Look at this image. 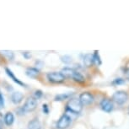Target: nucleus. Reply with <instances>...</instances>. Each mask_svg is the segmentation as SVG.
I'll return each instance as SVG.
<instances>
[{"mask_svg": "<svg viewBox=\"0 0 129 129\" xmlns=\"http://www.w3.org/2000/svg\"><path fill=\"white\" fill-rule=\"evenodd\" d=\"M4 106V97L2 94V92L0 91V107Z\"/></svg>", "mask_w": 129, "mask_h": 129, "instance_id": "22", "label": "nucleus"}, {"mask_svg": "<svg viewBox=\"0 0 129 129\" xmlns=\"http://www.w3.org/2000/svg\"><path fill=\"white\" fill-rule=\"evenodd\" d=\"M72 78L74 79V81H76L78 83H80V84H82V83H84V81H85L84 77L83 76V75L80 74V73L76 72V71L74 72V75H73Z\"/></svg>", "mask_w": 129, "mask_h": 129, "instance_id": "14", "label": "nucleus"}, {"mask_svg": "<svg viewBox=\"0 0 129 129\" xmlns=\"http://www.w3.org/2000/svg\"><path fill=\"white\" fill-rule=\"evenodd\" d=\"M71 95L70 94H58L55 97V101H63V100H66L68 98H69V96Z\"/></svg>", "mask_w": 129, "mask_h": 129, "instance_id": "17", "label": "nucleus"}, {"mask_svg": "<svg viewBox=\"0 0 129 129\" xmlns=\"http://www.w3.org/2000/svg\"><path fill=\"white\" fill-rule=\"evenodd\" d=\"M79 100L81 102V104L84 106H89L94 101L93 95L89 93V92H83V93L79 95Z\"/></svg>", "mask_w": 129, "mask_h": 129, "instance_id": "6", "label": "nucleus"}, {"mask_svg": "<svg viewBox=\"0 0 129 129\" xmlns=\"http://www.w3.org/2000/svg\"><path fill=\"white\" fill-rule=\"evenodd\" d=\"M39 74V69L36 68H29L26 69V75L30 78H36Z\"/></svg>", "mask_w": 129, "mask_h": 129, "instance_id": "12", "label": "nucleus"}, {"mask_svg": "<svg viewBox=\"0 0 129 129\" xmlns=\"http://www.w3.org/2000/svg\"><path fill=\"white\" fill-rule=\"evenodd\" d=\"M5 72H6V74H7V75L10 78V79H13V81L14 82V83H16L17 84H19V85H20V86H23V87H25V84H24L23 82H21L20 80H19L18 78H16L15 77V75L14 74V73L11 71L10 69H8V68H6L5 69Z\"/></svg>", "mask_w": 129, "mask_h": 129, "instance_id": "9", "label": "nucleus"}, {"mask_svg": "<svg viewBox=\"0 0 129 129\" xmlns=\"http://www.w3.org/2000/svg\"><path fill=\"white\" fill-rule=\"evenodd\" d=\"M93 58H94V63L96 65H101V57H100V55L98 52H94V53L93 54Z\"/></svg>", "mask_w": 129, "mask_h": 129, "instance_id": "16", "label": "nucleus"}, {"mask_svg": "<svg viewBox=\"0 0 129 129\" xmlns=\"http://www.w3.org/2000/svg\"><path fill=\"white\" fill-rule=\"evenodd\" d=\"M127 98H128L127 93L122 90L116 91L112 95V100L118 105H123L127 101Z\"/></svg>", "mask_w": 129, "mask_h": 129, "instance_id": "4", "label": "nucleus"}, {"mask_svg": "<svg viewBox=\"0 0 129 129\" xmlns=\"http://www.w3.org/2000/svg\"><path fill=\"white\" fill-rule=\"evenodd\" d=\"M3 53L5 56H7V57H9V59H13L14 57V53L12 52H9V51H4Z\"/></svg>", "mask_w": 129, "mask_h": 129, "instance_id": "19", "label": "nucleus"}, {"mask_svg": "<svg viewBox=\"0 0 129 129\" xmlns=\"http://www.w3.org/2000/svg\"><path fill=\"white\" fill-rule=\"evenodd\" d=\"M61 61H62V62L66 63V64H69V63L72 62V57L69 55H64L61 57Z\"/></svg>", "mask_w": 129, "mask_h": 129, "instance_id": "18", "label": "nucleus"}, {"mask_svg": "<svg viewBox=\"0 0 129 129\" xmlns=\"http://www.w3.org/2000/svg\"><path fill=\"white\" fill-rule=\"evenodd\" d=\"M36 107H37V100L34 98L33 96H30L25 101L24 106L22 107V110L24 112H31L36 110Z\"/></svg>", "mask_w": 129, "mask_h": 129, "instance_id": "2", "label": "nucleus"}, {"mask_svg": "<svg viewBox=\"0 0 129 129\" xmlns=\"http://www.w3.org/2000/svg\"><path fill=\"white\" fill-rule=\"evenodd\" d=\"M4 123H5V125L11 126L12 124L14 123V114L12 113V112H10V111L7 112L5 114V116H4Z\"/></svg>", "mask_w": 129, "mask_h": 129, "instance_id": "10", "label": "nucleus"}, {"mask_svg": "<svg viewBox=\"0 0 129 129\" xmlns=\"http://www.w3.org/2000/svg\"><path fill=\"white\" fill-rule=\"evenodd\" d=\"M23 99H24V95L21 92H14L11 94V101L15 105H18L20 102H22Z\"/></svg>", "mask_w": 129, "mask_h": 129, "instance_id": "8", "label": "nucleus"}, {"mask_svg": "<svg viewBox=\"0 0 129 129\" xmlns=\"http://www.w3.org/2000/svg\"><path fill=\"white\" fill-rule=\"evenodd\" d=\"M42 111H43V112H44L45 114H48V113H49V107H48V106H47V104H43Z\"/></svg>", "mask_w": 129, "mask_h": 129, "instance_id": "21", "label": "nucleus"}, {"mask_svg": "<svg viewBox=\"0 0 129 129\" xmlns=\"http://www.w3.org/2000/svg\"><path fill=\"white\" fill-rule=\"evenodd\" d=\"M74 70L72 69H69V68H64L62 70V74L64 75V77H69V78H72L73 75L74 74Z\"/></svg>", "mask_w": 129, "mask_h": 129, "instance_id": "15", "label": "nucleus"}, {"mask_svg": "<svg viewBox=\"0 0 129 129\" xmlns=\"http://www.w3.org/2000/svg\"><path fill=\"white\" fill-rule=\"evenodd\" d=\"M67 109L74 114H79L83 110V105L78 98H72L68 102Z\"/></svg>", "mask_w": 129, "mask_h": 129, "instance_id": "1", "label": "nucleus"}, {"mask_svg": "<svg viewBox=\"0 0 129 129\" xmlns=\"http://www.w3.org/2000/svg\"><path fill=\"white\" fill-rule=\"evenodd\" d=\"M125 83L124 79H116L113 81V84H116V85H119V84H122Z\"/></svg>", "mask_w": 129, "mask_h": 129, "instance_id": "20", "label": "nucleus"}, {"mask_svg": "<svg viewBox=\"0 0 129 129\" xmlns=\"http://www.w3.org/2000/svg\"><path fill=\"white\" fill-rule=\"evenodd\" d=\"M94 63V58H93V54H86L84 57V64L86 67H90Z\"/></svg>", "mask_w": 129, "mask_h": 129, "instance_id": "13", "label": "nucleus"}, {"mask_svg": "<svg viewBox=\"0 0 129 129\" xmlns=\"http://www.w3.org/2000/svg\"><path fill=\"white\" fill-rule=\"evenodd\" d=\"M101 106L102 110L106 111V112H111L113 110V103L109 99L102 100V101L101 102Z\"/></svg>", "mask_w": 129, "mask_h": 129, "instance_id": "7", "label": "nucleus"}, {"mask_svg": "<svg viewBox=\"0 0 129 129\" xmlns=\"http://www.w3.org/2000/svg\"><path fill=\"white\" fill-rule=\"evenodd\" d=\"M2 125H3V123H2V121H0V127H2Z\"/></svg>", "mask_w": 129, "mask_h": 129, "instance_id": "25", "label": "nucleus"}, {"mask_svg": "<svg viewBox=\"0 0 129 129\" xmlns=\"http://www.w3.org/2000/svg\"><path fill=\"white\" fill-rule=\"evenodd\" d=\"M47 78L53 84H61L66 79L61 72H50L47 74Z\"/></svg>", "mask_w": 129, "mask_h": 129, "instance_id": "3", "label": "nucleus"}, {"mask_svg": "<svg viewBox=\"0 0 129 129\" xmlns=\"http://www.w3.org/2000/svg\"><path fill=\"white\" fill-rule=\"evenodd\" d=\"M126 79H129V69L126 72Z\"/></svg>", "mask_w": 129, "mask_h": 129, "instance_id": "24", "label": "nucleus"}, {"mask_svg": "<svg viewBox=\"0 0 129 129\" xmlns=\"http://www.w3.org/2000/svg\"><path fill=\"white\" fill-rule=\"evenodd\" d=\"M0 129H2V127H0Z\"/></svg>", "mask_w": 129, "mask_h": 129, "instance_id": "26", "label": "nucleus"}, {"mask_svg": "<svg viewBox=\"0 0 129 129\" xmlns=\"http://www.w3.org/2000/svg\"><path fill=\"white\" fill-rule=\"evenodd\" d=\"M41 96H42V92H41V90H36L35 92V97H34V98H36V100H37L39 98H41Z\"/></svg>", "mask_w": 129, "mask_h": 129, "instance_id": "23", "label": "nucleus"}, {"mask_svg": "<svg viewBox=\"0 0 129 129\" xmlns=\"http://www.w3.org/2000/svg\"><path fill=\"white\" fill-rule=\"evenodd\" d=\"M28 129H41V124L38 119H33L28 123Z\"/></svg>", "mask_w": 129, "mask_h": 129, "instance_id": "11", "label": "nucleus"}, {"mask_svg": "<svg viewBox=\"0 0 129 129\" xmlns=\"http://www.w3.org/2000/svg\"><path fill=\"white\" fill-rule=\"evenodd\" d=\"M71 121H72V119L69 115L63 114L57 121V127L58 129H66L67 127L69 126L70 123H71Z\"/></svg>", "mask_w": 129, "mask_h": 129, "instance_id": "5", "label": "nucleus"}]
</instances>
